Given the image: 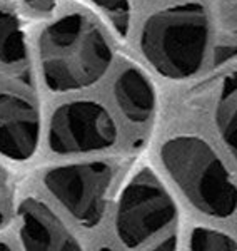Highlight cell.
I'll return each mask as SVG.
<instances>
[{
	"label": "cell",
	"instance_id": "obj_9",
	"mask_svg": "<svg viewBox=\"0 0 237 251\" xmlns=\"http://www.w3.org/2000/svg\"><path fill=\"white\" fill-rule=\"evenodd\" d=\"M115 102L134 124H144L151 119L155 109V91L151 80L137 67H126L114 82Z\"/></svg>",
	"mask_w": 237,
	"mask_h": 251
},
{
	"label": "cell",
	"instance_id": "obj_3",
	"mask_svg": "<svg viewBox=\"0 0 237 251\" xmlns=\"http://www.w3.org/2000/svg\"><path fill=\"white\" fill-rule=\"evenodd\" d=\"M160 159L187 201L215 220L237 211V184L207 141L194 134L174 136L162 144Z\"/></svg>",
	"mask_w": 237,
	"mask_h": 251
},
{
	"label": "cell",
	"instance_id": "obj_6",
	"mask_svg": "<svg viewBox=\"0 0 237 251\" xmlns=\"http://www.w3.org/2000/svg\"><path fill=\"white\" fill-rule=\"evenodd\" d=\"M117 143L110 112L95 100H70L57 107L49 124V148L55 154H86Z\"/></svg>",
	"mask_w": 237,
	"mask_h": 251
},
{
	"label": "cell",
	"instance_id": "obj_16",
	"mask_svg": "<svg viewBox=\"0 0 237 251\" xmlns=\"http://www.w3.org/2000/svg\"><path fill=\"white\" fill-rule=\"evenodd\" d=\"M0 251H12V250L9 248V245H5L3 241H0Z\"/></svg>",
	"mask_w": 237,
	"mask_h": 251
},
{
	"label": "cell",
	"instance_id": "obj_7",
	"mask_svg": "<svg viewBox=\"0 0 237 251\" xmlns=\"http://www.w3.org/2000/svg\"><path fill=\"white\" fill-rule=\"evenodd\" d=\"M40 119L35 104L15 92H0V154L25 161L39 144Z\"/></svg>",
	"mask_w": 237,
	"mask_h": 251
},
{
	"label": "cell",
	"instance_id": "obj_4",
	"mask_svg": "<svg viewBox=\"0 0 237 251\" xmlns=\"http://www.w3.org/2000/svg\"><path fill=\"white\" fill-rule=\"evenodd\" d=\"M177 206L151 169H140L124 188L115 214L119 240L134 250L167 228Z\"/></svg>",
	"mask_w": 237,
	"mask_h": 251
},
{
	"label": "cell",
	"instance_id": "obj_18",
	"mask_svg": "<svg viewBox=\"0 0 237 251\" xmlns=\"http://www.w3.org/2000/svg\"><path fill=\"white\" fill-rule=\"evenodd\" d=\"M3 223V214H2V211H0V225Z\"/></svg>",
	"mask_w": 237,
	"mask_h": 251
},
{
	"label": "cell",
	"instance_id": "obj_15",
	"mask_svg": "<svg viewBox=\"0 0 237 251\" xmlns=\"http://www.w3.org/2000/svg\"><path fill=\"white\" fill-rule=\"evenodd\" d=\"M175 250H177V238L169 236L167 240H164L160 245L155 246L152 251H175Z\"/></svg>",
	"mask_w": 237,
	"mask_h": 251
},
{
	"label": "cell",
	"instance_id": "obj_13",
	"mask_svg": "<svg viewBox=\"0 0 237 251\" xmlns=\"http://www.w3.org/2000/svg\"><path fill=\"white\" fill-rule=\"evenodd\" d=\"M109 19L110 25L120 37L127 35L130 27V2L129 0H90Z\"/></svg>",
	"mask_w": 237,
	"mask_h": 251
},
{
	"label": "cell",
	"instance_id": "obj_5",
	"mask_svg": "<svg viewBox=\"0 0 237 251\" xmlns=\"http://www.w3.org/2000/svg\"><path fill=\"white\" fill-rule=\"evenodd\" d=\"M115 168L106 161L59 166L43 176V183L75 221L86 228L104 218Z\"/></svg>",
	"mask_w": 237,
	"mask_h": 251
},
{
	"label": "cell",
	"instance_id": "obj_10",
	"mask_svg": "<svg viewBox=\"0 0 237 251\" xmlns=\"http://www.w3.org/2000/svg\"><path fill=\"white\" fill-rule=\"evenodd\" d=\"M215 126L227 151L237 163V71L222 82L215 104Z\"/></svg>",
	"mask_w": 237,
	"mask_h": 251
},
{
	"label": "cell",
	"instance_id": "obj_14",
	"mask_svg": "<svg viewBox=\"0 0 237 251\" xmlns=\"http://www.w3.org/2000/svg\"><path fill=\"white\" fill-rule=\"evenodd\" d=\"M59 0H23L25 7L35 14H45V12L52 10Z\"/></svg>",
	"mask_w": 237,
	"mask_h": 251
},
{
	"label": "cell",
	"instance_id": "obj_11",
	"mask_svg": "<svg viewBox=\"0 0 237 251\" xmlns=\"http://www.w3.org/2000/svg\"><path fill=\"white\" fill-rule=\"evenodd\" d=\"M25 60L27 49L19 19L14 12L0 7V66L5 71L20 72Z\"/></svg>",
	"mask_w": 237,
	"mask_h": 251
},
{
	"label": "cell",
	"instance_id": "obj_2",
	"mask_svg": "<svg viewBox=\"0 0 237 251\" xmlns=\"http://www.w3.org/2000/svg\"><path fill=\"white\" fill-rule=\"evenodd\" d=\"M209 40L211 19L206 7L186 2L154 12L144 22L139 47L149 66L162 77L182 80L204 66Z\"/></svg>",
	"mask_w": 237,
	"mask_h": 251
},
{
	"label": "cell",
	"instance_id": "obj_1",
	"mask_svg": "<svg viewBox=\"0 0 237 251\" xmlns=\"http://www.w3.org/2000/svg\"><path fill=\"white\" fill-rule=\"evenodd\" d=\"M40 72L52 92H74L97 84L109 71L112 46L89 15L70 12L42 30L37 42Z\"/></svg>",
	"mask_w": 237,
	"mask_h": 251
},
{
	"label": "cell",
	"instance_id": "obj_17",
	"mask_svg": "<svg viewBox=\"0 0 237 251\" xmlns=\"http://www.w3.org/2000/svg\"><path fill=\"white\" fill-rule=\"evenodd\" d=\"M99 251H114V250H110V248H107V246H102Z\"/></svg>",
	"mask_w": 237,
	"mask_h": 251
},
{
	"label": "cell",
	"instance_id": "obj_8",
	"mask_svg": "<svg viewBox=\"0 0 237 251\" xmlns=\"http://www.w3.org/2000/svg\"><path fill=\"white\" fill-rule=\"evenodd\" d=\"M19 220L23 251H84L57 214L37 198L20 203Z\"/></svg>",
	"mask_w": 237,
	"mask_h": 251
},
{
	"label": "cell",
	"instance_id": "obj_12",
	"mask_svg": "<svg viewBox=\"0 0 237 251\" xmlns=\"http://www.w3.org/2000/svg\"><path fill=\"white\" fill-rule=\"evenodd\" d=\"M189 251H237V241L222 231L194 228L189 240Z\"/></svg>",
	"mask_w": 237,
	"mask_h": 251
}]
</instances>
